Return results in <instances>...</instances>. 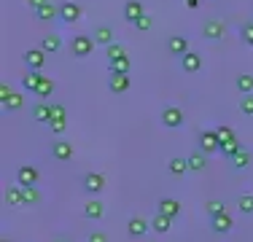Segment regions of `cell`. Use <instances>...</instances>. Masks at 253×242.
<instances>
[{"label":"cell","instance_id":"obj_1","mask_svg":"<svg viewBox=\"0 0 253 242\" xmlns=\"http://www.w3.org/2000/svg\"><path fill=\"white\" fill-rule=\"evenodd\" d=\"M94 46H97L94 35L78 33V35H73V40H70V54H73V57H78V59H86L89 54L94 51Z\"/></svg>","mask_w":253,"mask_h":242},{"label":"cell","instance_id":"obj_2","mask_svg":"<svg viewBox=\"0 0 253 242\" xmlns=\"http://www.w3.org/2000/svg\"><path fill=\"white\" fill-rule=\"evenodd\" d=\"M162 124L167 126V129H178V126H183V111L175 105H167L165 111H162Z\"/></svg>","mask_w":253,"mask_h":242},{"label":"cell","instance_id":"obj_3","mask_svg":"<svg viewBox=\"0 0 253 242\" xmlns=\"http://www.w3.org/2000/svg\"><path fill=\"white\" fill-rule=\"evenodd\" d=\"M81 16H84V8L78 3H70V0H68V3L59 5V19H62L65 24H76Z\"/></svg>","mask_w":253,"mask_h":242},{"label":"cell","instance_id":"obj_4","mask_svg":"<svg viewBox=\"0 0 253 242\" xmlns=\"http://www.w3.org/2000/svg\"><path fill=\"white\" fill-rule=\"evenodd\" d=\"M200 148H202V154H215V151H221V140H218V135H215V129L200 132Z\"/></svg>","mask_w":253,"mask_h":242},{"label":"cell","instance_id":"obj_5","mask_svg":"<svg viewBox=\"0 0 253 242\" xmlns=\"http://www.w3.org/2000/svg\"><path fill=\"white\" fill-rule=\"evenodd\" d=\"M132 81H129V73H111V81H108V89L113 94H124L129 92Z\"/></svg>","mask_w":253,"mask_h":242},{"label":"cell","instance_id":"obj_6","mask_svg":"<svg viewBox=\"0 0 253 242\" xmlns=\"http://www.w3.org/2000/svg\"><path fill=\"white\" fill-rule=\"evenodd\" d=\"M38 169H35L33 164H22L19 169H16V183L19 186H38Z\"/></svg>","mask_w":253,"mask_h":242},{"label":"cell","instance_id":"obj_7","mask_svg":"<svg viewBox=\"0 0 253 242\" xmlns=\"http://www.w3.org/2000/svg\"><path fill=\"white\" fill-rule=\"evenodd\" d=\"M25 65L30 70H43V65H46V51L43 48H30V51H25Z\"/></svg>","mask_w":253,"mask_h":242},{"label":"cell","instance_id":"obj_8","mask_svg":"<svg viewBox=\"0 0 253 242\" xmlns=\"http://www.w3.org/2000/svg\"><path fill=\"white\" fill-rule=\"evenodd\" d=\"M148 229H151V223H148L146 218H140V215H132L129 223H126V232H129V237H135V240H140Z\"/></svg>","mask_w":253,"mask_h":242},{"label":"cell","instance_id":"obj_9","mask_svg":"<svg viewBox=\"0 0 253 242\" xmlns=\"http://www.w3.org/2000/svg\"><path fill=\"white\" fill-rule=\"evenodd\" d=\"M143 14H146V5H143L140 0H126L124 3V19L129 24H135Z\"/></svg>","mask_w":253,"mask_h":242},{"label":"cell","instance_id":"obj_10","mask_svg":"<svg viewBox=\"0 0 253 242\" xmlns=\"http://www.w3.org/2000/svg\"><path fill=\"white\" fill-rule=\"evenodd\" d=\"M202 35L208 40H218L221 35H224V22H221V19H208L202 24Z\"/></svg>","mask_w":253,"mask_h":242},{"label":"cell","instance_id":"obj_11","mask_svg":"<svg viewBox=\"0 0 253 242\" xmlns=\"http://www.w3.org/2000/svg\"><path fill=\"white\" fill-rule=\"evenodd\" d=\"M180 68H183V73H200L202 57L197 51H186L183 57H180Z\"/></svg>","mask_w":253,"mask_h":242},{"label":"cell","instance_id":"obj_12","mask_svg":"<svg viewBox=\"0 0 253 242\" xmlns=\"http://www.w3.org/2000/svg\"><path fill=\"white\" fill-rule=\"evenodd\" d=\"M51 156L57 161H70V156H73V145L70 140H57L51 145Z\"/></svg>","mask_w":253,"mask_h":242},{"label":"cell","instance_id":"obj_13","mask_svg":"<svg viewBox=\"0 0 253 242\" xmlns=\"http://www.w3.org/2000/svg\"><path fill=\"white\" fill-rule=\"evenodd\" d=\"M84 189H86L89 194H100L102 189H105V178H102L100 172H86L84 175Z\"/></svg>","mask_w":253,"mask_h":242},{"label":"cell","instance_id":"obj_14","mask_svg":"<svg viewBox=\"0 0 253 242\" xmlns=\"http://www.w3.org/2000/svg\"><path fill=\"white\" fill-rule=\"evenodd\" d=\"M210 226H213L215 234H229V232H232V226H234V221H232V215H229V213H221V215L210 218Z\"/></svg>","mask_w":253,"mask_h":242},{"label":"cell","instance_id":"obj_15","mask_svg":"<svg viewBox=\"0 0 253 242\" xmlns=\"http://www.w3.org/2000/svg\"><path fill=\"white\" fill-rule=\"evenodd\" d=\"M156 213H165L170 218H178L180 215V202H178V199H172V197H165V199H159V204H156Z\"/></svg>","mask_w":253,"mask_h":242},{"label":"cell","instance_id":"obj_16","mask_svg":"<svg viewBox=\"0 0 253 242\" xmlns=\"http://www.w3.org/2000/svg\"><path fill=\"white\" fill-rule=\"evenodd\" d=\"M167 51H170L172 57H183V54L189 51V40H186L183 35H172V38L167 40Z\"/></svg>","mask_w":253,"mask_h":242},{"label":"cell","instance_id":"obj_17","mask_svg":"<svg viewBox=\"0 0 253 242\" xmlns=\"http://www.w3.org/2000/svg\"><path fill=\"white\" fill-rule=\"evenodd\" d=\"M57 16H59V5H54L51 0L43 3L41 8H35V19L38 22H51V19H57Z\"/></svg>","mask_w":253,"mask_h":242},{"label":"cell","instance_id":"obj_18","mask_svg":"<svg viewBox=\"0 0 253 242\" xmlns=\"http://www.w3.org/2000/svg\"><path fill=\"white\" fill-rule=\"evenodd\" d=\"M33 119L38 121V124H49L51 121V102L41 100L38 105H33Z\"/></svg>","mask_w":253,"mask_h":242},{"label":"cell","instance_id":"obj_19","mask_svg":"<svg viewBox=\"0 0 253 242\" xmlns=\"http://www.w3.org/2000/svg\"><path fill=\"white\" fill-rule=\"evenodd\" d=\"M167 169H170L172 178H183L186 172H191V169H189V159H180V156H172V159L167 161Z\"/></svg>","mask_w":253,"mask_h":242},{"label":"cell","instance_id":"obj_20","mask_svg":"<svg viewBox=\"0 0 253 242\" xmlns=\"http://www.w3.org/2000/svg\"><path fill=\"white\" fill-rule=\"evenodd\" d=\"M84 215H86L89 221H100V218L105 215V204H102L100 199H92V202L84 204Z\"/></svg>","mask_w":253,"mask_h":242},{"label":"cell","instance_id":"obj_21","mask_svg":"<svg viewBox=\"0 0 253 242\" xmlns=\"http://www.w3.org/2000/svg\"><path fill=\"white\" fill-rule=\"evenodd\" d=\"M94 40H97L100 46H111V43H116V38H113V27H108V24H100L97 30H94Z\"/></svg>","mask_w":253,"mask_h":242},{"label":"cell","instance_id":"obj_22","mask_svg":"<svg viewBox=\"0 0 253 242\" xmlns=\"http://www.w3.org/2000/svg\"><path fill=\"white\" fill-rule=\"evenodd\" d=\"M5 202H8L11 207H19V204H25V189H22L19 183L11 186V189H5Z\"/></svg>","mask_w":253,"mask_h":242},{"label":"cell","instance_id":"obj_23","mask_svg":"<svg viewBox=\"0 0 253 242\" xmlns=\"http://www.w3.org/2000/svg\"><path fill=\"white\" fill-rule=\"evenodd\" d=\"M170 226H172V218L165 215V213H156L151 218V229L156 234H167V232H170Z\"/></svg>","mask_w":253,"mask_h":242},{"label":"cell","instance_id":"obj_24","mask_svg":"<svg viewBox=\"0 0 253 242\" xmlns=\"http://www.w3.org/2000/svg\"><path fill=\"white\" fill-rule=\"evenodd\" d=\"M41 48H43L46 54H57L59 48H62V38H59L57 33H49L43 40H41Z\"/></svg>","mask_w":253,"mask_h":242},{"label":"cell","instance_id":"obj_25","mask_svg":"<svg viewBox=\"0 0 253 242\" xmlns=\"http://www.w3.org/2000/svg\"><path fill=\"white\" fill-rule=\"evenodd\" d=\"M41 78H43V73H41V70H30L27 76H22V86H25L27 92H33V94H35V89H38Z\"/></svg>","mask_w":253,"mask_h":242},{"label":"cell","instance_id":"obj_26","mask_svg":"<svg viewBox=\"0 0 253 242\" xmlns=\"http://www.w3.org/2000/svg\"><path fill=\"white\" fill-rule=\"evenodd\" d=\"M234 86L240 89V94H253V76H248V73L237 76L234 78Z\"/></svg>","mask_w":253,"mask_h":242},{"label":"cell","instance_id":"obj_27","mask_svg":"<svg viewBox=\"0 0 253 242\" xmlns=\"http://www.w3.org/2000/svg\"><path fill=\"white\" fill-rule=\"evenodd\" d=\"M5 111L8 113H16V111H22V108H25V94H19V92H14L8 97V100H5Z\"/></svg>","mask_w":253,"mask_h":242},{"label":"cell","instance_id":"obj_28","mask_svg":"<svg viewBox=\"0 0 253 242\" xmlns=\"http://www.w3.org/2000/svg\"><path fill=\"white\" fill-rule=\"evenodd\" d=\"M51 92H54V81L49 76H43V78H41V83H38V89H35V97L46 100V97H51Z\"/></svg>","mask_w":253,"mask_h":242},{"label":"cell","instance_id":"obj_29","mask_svg":"<svg viewBox=\"0 0 253 242\" xmlns=\"http://www.w3.org/2000/svg\"><path fill=\"white\" fill-rule=\"evenodd\" d=\"M129 68H132L129 54L122 57V59H111V62H108V70H111V73H129Z\"/></svg>","mask_w":253,"mask_h":242},{"label":"cell","instance_id":"obj_30","mask_svg":"<svg viewBox=\"0 0 253 242\" xmlns=\"http://www.w3.org/2000/svg\"><path fill=\"white\" fill-rule=\"evenodd\" d=\"M205 164H208V159H205V154H200V151H194V154L189 156V169L191 172H202Z\"/></svg>","mask_w":253,"mask_h":242},{"label":"cell","instance_id":"obj_31","mask_svg":"<svg viewBox=\"0 0 253 242\" xmlns=\"http://www.w3.org/2000/svg\"><path fill=\"white\" fill-rule=\"evenodd\" d=\"M237 151H243V145H240L237 137H232V140H226V143H221V156H229L232 159Z\"/></svg>","mask_w":253,"mask_h":242},{"label":"cell","instance_id":"obj_32","mask_svg":"<svg viewBox=\"0 0 253 242\" xmlns=\"http://www.w3.org/2000/svg\"><path fill=\"white\" fill-rule=\"evenodd\" d=\"M248 164H251V154H248V151H237V154L232 156V167L234 169H245Z\"/></svg>","mask_w":253,"mask_h":242},{"label":"cell","instance_id":"obj_33","mask_svg":"<svg viewBox=\"0 0 253 242\" xmlns=\"http://www.w3.org/2000/svg\"><path fill=\"white\" fill-rule=\"evenodd\" d=\"M105 54H108V62H111V59L126 57V48H124L122 43H111V46H105Z\"/></svg>","mask_w":253,"mask_h":242},{"label":"cell","instance_id":"obj_34","mask_svg":"<svg viewBox=\"0 0 253 242\" xmlns=\"http://www.w3.org/2000/svg\"><path fill=\"white\" fill-rule=\"evenodd\" d=\"M22 189H25V204H38L41 202L38 186H22Z\"/></svg>","mask_w":253,"mask_h":242},{"label":"cell","instance_id":"obj_35","mask_svg":"<svg viewBox=\"0 0 253 242\" xmlns=\"http://www.w3.org/2000/svg\"><path fill=\"white\" fill-rule=\"evenodd\" d=\"M205 210H208V215H210V218H215V215L226 213V204H224V202H218V199H210V202L205 204Z\"/></svg>","mask_w":253,"mask_h":242},{"label":"cell","instance_id":"obj_36","mask_svg":"<svg viewBox=\"0 0 253 242\" xmlns=\"http://www.w3.org/2000/svg\"><path fill=\"white\" fill-rule=\"evenodd\" d=\"M237 207H240V213L251 215L253 213V194H243V197L237 199Z\"/></svg>","mask_w":253,"mask_h":242},{"label":"cell","instance_id":"obj_37","mask_svg":"<svg viewBox=\"0 0 253 242\" xmlns=\"http://www.w3.org/2000/svg\"><path fill=\"white\" fill-rule=\"evenodd\" d=\"M240 38H243L245 46L253 48V22H245L243 27H240Z\"/></svg>","mask_w":253,"mask_h":242},{"label":"cell","instance_id":"obj_38","mask_svg":"<svg viewBox=\"0 0 253 242\" xmlns=\"http://www.w3.org/2000/svg\"><path fill=\"white\" fill-rule=\"evenodd\" d=\"M240 113H243V116H253V94H243V100H240Z\"/></svg>","mask_w":253,"mask_h":242},{"label":"cell","instance_id":"obj_39","mask_svg":"<svg viewBox=\"0 0 253 242\" xmlns=\"http://www.w3.org/2000/svg\"><path fill=\"white\" fill-rule=\"evenodd\" d=\"M49 129L54 132V135H62V132L68 129V119H51L49 121Z\"/></svg>","mask_w":253,"mask_h":242},{"label":"cell","instance_id":"obj_40","mask_svg":"<svg viewBox=\"0 0 253 242\" xmlns=\"http://www.w3.org/2000/svg\"><path fill=\"white\" fill-rule=\"evenodd\" d=\"M215 135H218L221 143H226V140H232V137H234V132H232V126H218V129H215Z\"/></svg>","mask_w":253,"mask_h":242},{"label":"cell","instance_id":"obj_41","mask_svg":"<svg viewBox=\"0 0 253 242\" xmlns=\"http://www.w3.org/2000/svg\"><path fill=\"white\" fill-rule=\"evenodd\" d=\"M135 30H140V33H146V30H151V16H148V14H143L140 19L135 22Z\"/></svg>","mask_w":253,"mask_h":242},{"label":"cell","instance_id":"obj_42","mask_svg":"<svg viewBox=\"0 0 253 242\" xmlns=\"http://www.w3.org/2000/svg\"><path fill=\"white\" fill-rule=\"evenodd\" d=\"M51 119H68V111L62 105H51Z\"/></svg>","mask_w":253,"mask_h":242},{"label":"cell","instance_id":"obj_43","mask_svg":"<svg viewBox=\"0 0 253 242\" xmlns=\"http://www.w3.org/2000/svg\"><path fill=\"white\" fill-rule=\"evenodd\" d=\"M11 94H14V92L8 89V83H0V105H5V100H8Z\"/></svg>","mask_w":253,"mask_h":242},{"label":"cell","instance_id":"obj_44","mask_svg":"<svg viewBox=\"0 0 253 242\" xmlns=\"http://www.w3.org/2000/svg\"><path fill=\"white\" fill-rule=\"evenodd\" d=\"M89 242H108V237L102 232H92V234H89Z\"/></svg>","mask_w":253,"mask_h":242},{"label":"cell","instance_id":"obj_45","mask_svg":"<svg viewBox=\"0 0 253 242\" xmlns=\"http://www.w3.org/2000/svg\"><path fill=\"white\" fill-rule=\"evenodd\" d=\"M43 3H49V0H27V8H41V5H43Z\"/></svg>","mask_w":253,"mask_h":242},{"label":"cell","instance_id":"obj_46","mask_svg":"<svg viewBox=\"0 0 253 242\" xmlns=\"http://www.w3.org/2000/svg\"><path fill=\"white\" fill-rule=\"evenodd\" d=\"M186 5H189V8H197V5H200V0H186Z\"/></svg>","mask_w":253,"mask_h":242},{"label":"cell","instance_id":"obj_47","mask_svg":"<svg viewBox=\"0 0 253 242\" xmlns=\"http://www.w3.org/2000/svg\"><path fill=\"white\" fill-rule=\"evenodd\" d=\"M54 242H73V240H65V237H59V240H54Z\"/></svg>","mask_w":253,"mask_h":242},{"label":"cell","instance_id":"obj_48","mask_svg":"<svg viewBox=\"0 0 253 242\" xmlns=\"http://www.w3.org/2000/svg\"><path fill=\"white\" fill-rule=\"evenodd\" d=\"M3 242H11V240H3Z\"/></svg>","mask_w":253,"mask_h":242}]
</instances>
